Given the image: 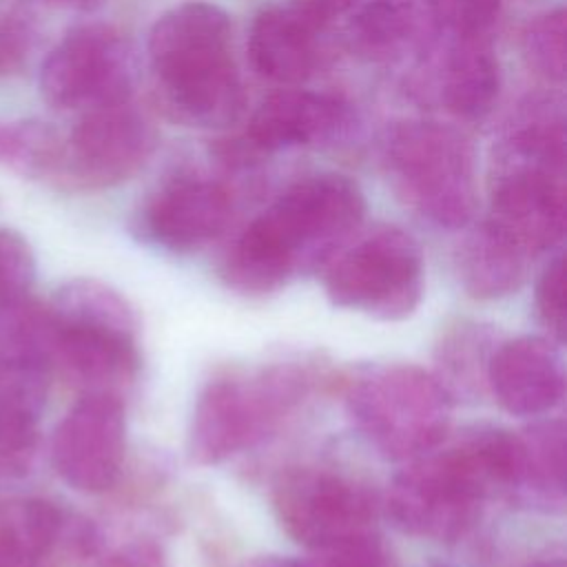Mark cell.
I'll use <instances>...</instances> for the list:
<instances>
[{
    "instance_id": "obj_13",
    "label": "cell",
    "mask_w": 567,
    "mask_h": 567,
    "mask_svg": "<svg viewBox=\"0 0 567 567\" xmlns=\"http://www.w3.org/2000/svg\"><path fill=\"white\" fill-rule=\"evenodd\" d=\"M350 126V104L339 95L286 89L268 95L257 106L241 144L237 151H224V159L248 164L268 153L332 144Z\"/></svg>"
},
{
    "instance_id": "obj_20",
    "label": "cell",
    "mask_w": 567,
    "mask_h": 567,
    "mask_svg": "<svg viewBox=\"0 0 567 567\" xmlns=\"http://www.w3.org/2000/svg\"><path fill=\"white\" fill-rule=\"evenodd\" d=\"M443 106L463 122L485 120L501 91V66L492 40H445L434 69Z\"/></svg>"
},
{
    "instance_id": "obj_26",
    "label": "cell",
    "mask_w": 567,
    "mask_h": 567,
    "mask_svg": "<svg viewBox=\"0 0 567 567\" xmlns=\"http://www.w3.org/2000/svg\"><path fill=\"white\" fill-rule=\"evenodd\" d=\"M301 567H390L383 543L372 534H359L308 549Z\"/></svg>"
},
{
    "instance_id": "obj_9",
    "label": "cell",
    "mask_w": 567,
    "mask_h": 567,
    "mask_svg": "<svg viewBox=\"0 0 567 567\" xmlns=\"http://www.w3.org/2000/svg\"><path fill=\"white\" fill-rule=\"evenodd\" d=\"M272 509L281 529L312 549L372 532L377 498L363 483L339 472L297 467L277 481Z\"/></svg>"
},
{
    "instance_id": "obj_11",
    "label": "cell",
    "mask_w": 567,
    "mask_h": 567,
    "mask_svg": "<svg viewBox=\"0 0 567 567\" xmlns=\"http://www.w3.org/2000/svg\"><path fill=\"white\" fill-rule=\"evenodd\" d=\"M529 257L556 248L565 235V171L494 157L489 217Z\"/></svg>"
},
{
    "instance_id": "obj_12",
    "label": "cell",
    "mask_w": 567,
    "mask_h": 567,
    "mask_svg": "<svg viewBox=\"0 0 567 567\" xmlns=\"http://www.w3.org/2000/svg\"><path fill=\"white\" fill-rule=\"evenodd\" d=\"M126 454V416L115 392H84L58 423L51 456L58 474L80 492H106Z\"/></svg>"
},
{
    "instance_id": "obj_6",
    "label": "cell",
    "mask_w": 567,
    "mask_h": 567,
    "mask_svg": "<svg viewBox=\"0 0 567 567\" xmlns=\"http://www.w3.org/2000/svg\"><path fill=\"white\" fill-rule=\"evenodd\" d=\"M328 299L383 321L410 317L423 295V255L399 226L379 224L354 233L326 264Z\"/></svg>"
},
{
    "instance_id": "obj_24",
    "label": "cell",
    "mask_w": 567,
    "mask_h": 567,
    "mask_svg": "<svg viewBox=\"0 0 567 567\" xmlns=\"http://www.w3.org/2000/svg\"><path fill=\"white\" fill-rule=\"evenodd\" d=\"M436 35L445 40H492L501 0H423Z\"/></svg>"
},
{
    "instance_id": "obj_23",
    "label": "cell",
    "mask_w": 567,
    "mask_h": 567,
    "mask_svg": "<svg viewBox=\"0 0 567 567\" xmlns=\"http://www.w3.org/2000/svg\"><path fill=\"white\" fill-rule=\"evenodd\" d=\"M523 58L540 78L560 84L565 80L567 60V13L551 9L525 27L520 35Z\"/></svg>"
},
{
    "instance_id": "obj_4",
    "label": "cell",
    "mask_w": 567,
    "mask_h": 567,
    "mask_svg": "<svg viewBox=\"0 0 567 567\" xmlns=\"http://www.w3.org/2000/svg\"><path fill=\"white\" fill-rule=\"evenodd\" d=\"M346 410L357 432L383 458L412 461L445 439L452 396L436 374L394 363L370 368L352 381Z\"/></svg>"
},
{
    "instance_id": "obj_33",
    "label": "cell",
    "mask_w": 567,
    "mask_h": 567,
    "mask_svg": "<svg viewBox=\"0 0 567 567\" xmlns=\"http://www.w3.org/2000/svg\"><path fill=\"white\" fill-rule=\"evenodd\" d=\"M53 7H64V9H73V11H93L97 9L104 0H40Z\"/></svg>"
},
{
    "instance_id": "obj_34",
    "label": "cell",
    "mask_w": 567,
    "mask_h": 567,
    "mask_svg": "<svg viewBox=\"0 0 567 567\" xmlns=\"http://www.w3.org/2000/svg\"><path fill=\"white\" fill-rule=\"evenodd\" d=\"M527 567H565V560L563 556H543V558H536L532 560Z\"/></svg>"
},
{
    "instance_id": "obj_8",
    "label": "cell",
    "mask_w": 567,
    "mask_h": 567,
    "mask_svg": "<svg viewBox=\"0 0 567 567\" xmlns=\"http://www.w3.org/2000/svg\"><path fill=\"white\" fill-rule=\"evenodd\" d=\"M483 503L447 445L412 458L392 478L385 512L392 525L408 536L452 543L474 527Z\"/></svg>"
},
{
    "instance_id": "obj_36",
    "label": "cell",
    "mask_w": 567,
    "mask_h": 567,
    "mask_svg": "<svg viewBox=\"0 0 567 567\" xmlns=\"http://www.w3.org/2000/svg\"><path fill=\"white\" fill-rule=\"evenodd\" d=\"M0 151H2V126H0Z\"/></svg>"
},
{
    "instance_id": "obj_15",
    "label": "cell",
    "mask_w": 567,
    "mask_h": 567,
    "mask_svg": "<svg viewBox=\"0 0 567 567\" xmlns=\"http://www.w3.org/2000/svg\"><path fill=\"white\" fill-rule=\"evenodd\" d=\"M51 319L53 359L86 392H115L133 381L140 368L135 319Z\"/></svg>"
},
{
    "instance_id": "obj_3",
    "label": "cell",
    "mask_w": 567,
    "mask_h": 567,
    "mask_svg": "<svg viewBox=\"0 0 567 567\" xmlns=\"http://www.w3.org/2000/svg\"><path fill=\"white\" fill-rule=\"evenodd\" d=\"M383 171L399 199L441 228H463L476 210L472 142L434 120H403L388 128Z\"/></svg>"
},
{
    "instance_id": "obj_25",
    "label": "cell",
    "mask_w": 567,
    "mask_h": 567,
    "mask_svg": "<svg viewBox=\"0 0 567 567\" xmlns=\"http://www.w3.org/2000/svg\"><path fill=\"white\" fill-rule=\"evenodd\" d=\"M485 346H487V334L478 326L463 323L454 332H450L439 350H441V365L445 368V377H439V381L445 385L450 383H476L478 374L485 379L487 361L485 357Z\"/></svg>"
},
{
    "instance_id": "obj_5",
    "label": "cell",
    "mask_w": 567,
    "mask_h": 567,
    "mask_svg": "<svg viewBox=\"0 0 567 567\" xmlns=\"http://www.w3.org/2000/svg\"><path fill=\"white\" fill-rule=\"evenodd\" d=\"M308 377L297 365H272L250 379H213L199 392L188 454L197 465L221 463L261 441L306 394Z\"/></svg>"
},
{
    "instance_id": "obj_30",
    "label": "cell",
    "mask_w": 567,
    "mask_h": 567,
    "mask_svg": "<svg viewBox=\"0 0 567 567\" xmlns=\"http://www.w3.org/2000/svg\"><path fill=\"white\" fill-rule=\"evenodd\" d=\"M100 567H168V560L155 540L137 538L115 549Z\"/></svg>"
},
{
    "instance_id": "obj_31",
    "label": "cell",
    "mask_w": 567,
    "mask_h": 567,
    "mask_svg": "<svg viewBox=\"0 0 567 567\" xmlns=\"http://www.w3.org/2000/svg\"><path fill=\"white\" fill-rule=\"evenodd\" d=\"M306 18H310L323 33L339 18L350 16L363 0H292Z\"/></svg>"
},
{
    "instance_id": "obj_18",
    "label": "cell",
    "mask_w": 567,
    "mask_h": 567,
    "mask_svg": "<svg viewBox=\"0 0 567 567\" xmlns=\"http://www.w3.org/2000/svg\"><path fill=\"white\" fill-rule=\"evenodd\" d=\"M47 361H0V478L22 476L33 461L35 423L47 403Z\"/></svg>"
},
{
    "instance_id": "obj_32",
    "label": "cell",
    "mask_w": 567,
    "mask_h": 567,
    "mask_svg": "<svg viewBox=\"0 0 567 567\" xmlns=\"http://www.w3.org/2000/svg\"><path fill=\"white\" fill-rule=\"evenodd\" d=\"M241 567H301V563L284 558V556L268 554V556H255V558L246 560Z\"/></svg>"
},
{
    "instance_id": "obj_10",
    "label": "cell",
    "mask_w": 567,
    "mask_h": 567,
    "mask_svg": "<svg viewBox=\"0 0 567 567\" xmlns=\"http://www.w3.org/2000/svg\"><path fill=\"white\" fill-rule=\"evenodd\" d=\"M155 128L128 102L82 113L64 137L53 182L69 188H109L133 177L155 151Z\"/></svg>"
},
{
    "instance_id": "obj_19",
    "label": "cell",
    "mask_w": 567,
    "mask_h": 567,
    "mask_svg": "<svg viewBox=\"0 0 567 567\" xmlns=\"http://www.w3.org/2000/svg\"><path fill=\"white\" fill-rule=\"evenodd\" d=\"M421 0H363L346 24L350 49L372 62H399L427 53L434 35Z\"/></svg>"
},
{
    "instance_id": "obj_1",
    "label": "cell",
    "mask_w": 567,
    "mask_h": 567,
    "mask_svg": "<svg viewBox=\"0 0 567 567\" xmlns=\"http://www.w3.org/2000/svg\"><path fill=\"white\" fill-rule=\"evenodd\" d=\"M365 199L339 173L308 175L288 186L230 244L221 279L241 295H266L297 272L323 266L361 226Z\"/></svg>"
},
{
    "instance_id": "obj_16",
    "label": "cell",
    "mask_w": 567,
    "mask_h": 567,
    "mask_svg": "<svg viewBox=\"0 0 567 567\" xmlns=\"http://www.w3.org/2000/svg\"><path fill=\"white\" fill-rule=\"evenodd\" d=\"M485 383L498 405L514 416L547 414L565 394L558 350L543 337H516L494 348Z\"/></svg>"
},
{
    "instance_id": "obj_35",
    "label": "cell",
    "mask_w": 567,
    "mask_h": 567,
    "mask_svg": "<svg viewBox=\"0 0 567 567\" xmlns=\"http://www.w3.org/2000/svg\"><path fill=\"white\" fill-rule=\"evenodd\" d=\"M0 567H42L33 563H16V560H0Z\"/></svg>"
},
{
    "instance_id": "obj_7",
    "label": "cell",
    "mask_w": 567,
    "mask_h": 567,
    "mask_svg": "<svg viewBox=\"0 0 567 567\" xmlns=\"http://www.w3.org/2000/svg\"><path fill=\"white\" fill-rule=\"evenodd\" d=\"M135 60L128 40L109 24L71 29L40 71L42 97L60 111H97L128 102Z\"/></svg>"
},
{
    "instance_id": "obj_27",
    "label": "cell",
    "mask_w": 567,
    "mask_h": 567,
    "mask_svg": "<svg viewBox=\"0 0 567 567\" xmlns=\"http://www.w3.org/2000/svg\"><path fill=\"white\" fill-rule=\"evenodd\" d=\"M35 277V257L27 239L0 228V301L22 297Z\"/></svg>"
},
{
    "instance_id": "obj_17",
    "label": "cell",
    "mask_w": 567,
    "mask_h": 567,
    "mask_svg": "<svg viewBox=\"0 0 567 567\" xmlns=\"http://www.w3.org/2000/svg\"><path fill=\"white\" fill-rule=\"evenodd\" d=\"M321 35L295 2L266 7L255 16L248 35L252 66L277 84H301L319 64Z\"/></svg>"
},
{
    "instance_id": "obj_29",
    "label": "cell",
    "mask_w": 567,
    "mask_h": 567,
    "mask_svg": "<svg viewBox=\"0 0 567 567\" xmlns=\"http://www.w3.org/2000/svg\"><path fill=\"white\" fill-rule=\"evenodd\" d=\"M31 51V33L13 16H0V78L18 73Z\"/></svg>"
},
{
    "instance_id": "obj_28",
    "label": "cell",
    "mask_w": 567,
    "mask_h": 567,
    "mask_svg": "<svg viewBox=\"0 0 567 567\" xmlns=\"http://www.w3.org/2000/svg\"><path fill=\"white\" fill-rule=\"evenodd\" d=\"M536 317L549 337L560 343L565 337V261L554 257L536 281Z\"/></svg>"
},
{
    "instance_id": "obj_14",
    "label": "cell",
    "mask_w": 567,
    "mask_h": 567,
    "mask_svg": "<svg viewBox=\"0 0 567 567\" xmlns=\"http://www.w3.org/2000/svg\"><path fill=\"white\" fill-rule=\"evenodd\" d=\"M233 213L228 188L199 175H182L159 186L137 215L144 239L173 250L190 252L224 233Z\"/></svg>"
},
{
    "instance_id": "obj_21",
    "label": "cell",
    "mask_w": 567,
    "mask_h": 567,
    "mask_svg": "<svg viewBox=\"0 0 567 567\" xmlns=\"http://www.w3.org/2000/svg\"><path fill=\"white\" fill-rule=\"evenodd\" d=\"M532 257L489 219L472 228L456 252V272L463 290L474 299H501L516 292Z\"/></svg>"
},
{
    "instance_id": "obj_2",
    "label": "cell",
    "mask_w": 567,
    "mask_h": 567,
    "mask_svg": "<svg viewBox=\"0 0 567 567\" xmlns=\"http://www.w3.org/2000/svg\"><path fill=\"white\" fill-rule=\"evenodd\" d=\"M148 64L171 117L199 128H224L241 117L246 95L221 7L188 0L162 13L148 33Z\"/></svg>"
},
{
    "instance_id": "obj_22",
    "label": "cell",
    "mask_w": 567,
    "mask_h": 567,
    "mask_svg": "<svg viewBox=\"0 0 567 567\" xmlns=\"http://www.w3.org/2000/svg\"><path fill=\"white\" fill-rule=\"evenodd\" d=\"M520 474L512 501L560 512L565 505V423L538 421L518 432Z\"/></svg>"
}]
</instances>
